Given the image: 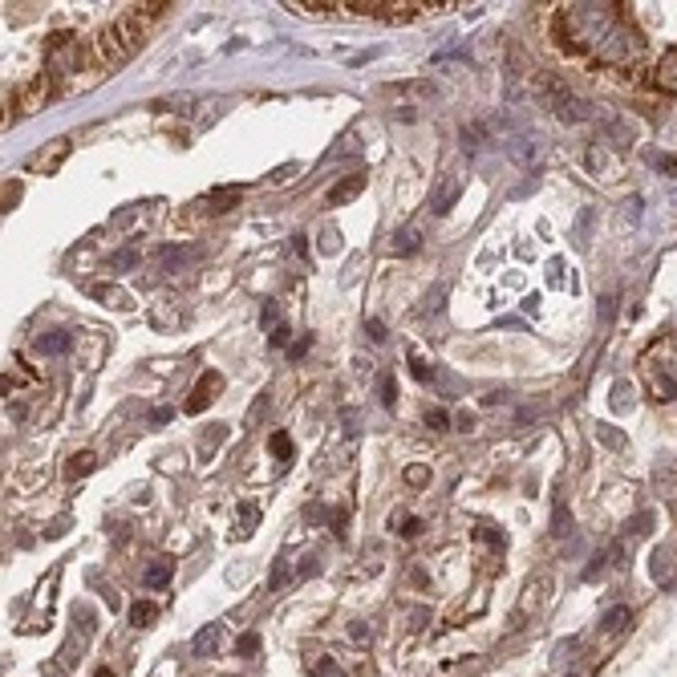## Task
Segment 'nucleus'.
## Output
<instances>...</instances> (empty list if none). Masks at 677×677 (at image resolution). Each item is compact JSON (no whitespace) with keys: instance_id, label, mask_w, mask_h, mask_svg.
<instances>
[{"instance_id":"f257e3e1","label":"nucleus","mask_w":677,"mask_h":677,"mask_svg":"<svg viewBox=\"0 0 677 677\" xmlns=\"http://www.w3.org/2000/svg\"><path fill=\"white\" fill-rule=\"evenodd\" d=\"M82 65V45L73 33H53L49 45H45V69L49 78H69L73 69Z\"/></svg>"},{"instance_id":"f03ea898","label":"nucleus","mask_w":677,"mask_h":677,"mask_svg":"<svg viewBox=\"0 0 677 677\" xmlns=\"http://www.w3.org/2000/svg\"><path fill=\"white\" fill-rule=\"evenodd\" d=\"M126 57H130V49L118 41V33H114V29H102V33L94 37V61H98V65H106V69H110V65H122Z\"/></svg>"},{"instance_id":"7ed1b4c3","label":"nucleus","mask_w":677,"mask_h":677,"mask_svg":"<svg viewBox=\"0 0 677 677\" xmlns=\"http://www.w3.org/2000/svg\"><path fill=\"white\" fill-rule=\"evenodd\" d=\"M223 390V378L215 369H207L203 378L195 382V390H191V398H187V414H199V410H207L211 402H215V394Z\"/></svg>"},{"instance_id":"20e7f679","label":"nucleus","mask_w":677,"mask_h":677,"mask_svg":"<svg viewBox=\"0 0 677 677\" xmlns=\"http://www.w3.org/2000/svg\"><path fill=\"white\" fill-rule=\"evenodd\" d=\"M73 150V142L69 138H53L41 155H33V163H29V171H41V175H53L61 163H65V155Z\"/></svg>"},{"instance_id":"39448f33","label":"nucleus","mask_w":677,"mask_h":677,"mask_svg":"<svg viewBox=\"0 0 677 677\" xmlns=\"http://www.w3.org/2000/svg\"><path fill=\"white\" fill-rule=\"evenodd\" d=\"M13 98H17V106H21L25 114H29V110H41V106L49 102V73H41V78L25 82V86H21Z\"/></svg>"},{"instance_id":"423d86ee","label":"nucleus","mask_w":677,"mask_h":677,"mask_svg":"<svg viewBox=\"0 0 677 677\" xmlns=\"http://www.w3.org/2000/svg\"><path fill=\"white\" fill-rule=\"evenodd\" d=\"M110 29L118 33V41H122V45H126L130 53H134V49L142 45V37H146V21H138L134 13H126V17H118V21L110 25Z\"/></svg>"},{"instance_id":"0eeeda50","label":"nucleus","mask_w":677,"mask_h":677,"mask_svg":"<svg viewBox=\"0 0 677 677\" xmlns=\"http://www.w3.org/2000/svg\"><path fill=\"white\" fill-rule=\"evenodd\" d=\"M459 191H463V183H459V175H446V179L438 183V191H434V199H430V207H434V215H446L450 207H455V199H459Z\"/></svg>"},{"instance_id":"6e6552de","label":"nucleus","mask_w":677,"mask_h":677,"mask_svg":"<svg viewBox=\"0 0 677 677\" xmlns=\"http://www.w3.org/2000/svg\"><path fill=\"white\" fill-rule=\"evenodd\" d=\"M240 187H215L207 199H203V211H211V215H219V211H232L236 203H240Z\"/></svg>"},{"instance_id":"1a4fd4ad","label":"nucleus","mask_w":677,"mask_h":677,"mask_svg":"<svg viewBox=\"0 0 677 677\" xmlns=\"http://www.w3.org/2000/svg\"><path fill=\"white\" fill-rule=\"evenodd\" d=\"M365 191V171H353L349 179H341L333 191H329V203L337 207V203H349V199H357Z\"/></svg>"},{"instance_id":"9d476101","label":"nucleus","mask_w":677,"mask_h":677,"mask_svg":"<svg viewBox=\"0 0 677 677\" xmlns=\"http://www.w3.org/2000/svg\"><path fill=\"white\" fill-rule=\"evenodd\" d=\"M657 86H661V90H669V94L677 90V45H673V49H665V53H661V61H657Z\"/></svg>"},{"instance_id":"9b49d317","label":"nucleus","mask_w":677,"mask_h":677,"mask_svg":"<svg viewBox=\"0 0 677 677\" xmlns=\"http://www.w3.org/2000/svg\"><path fill=\"white\" fill-rule=\"evenodd\" d=\"M94 467H98V455L94 450H82V455H73L69 463H65V479L73 483V479H86V475H94Z\"/></svg>"},{"instance_id":"f8f14e48","label":"nucleus","mask_w":677,"mask_h":677,"mask_svg":"<svg viewBox=\"0 0 677 677\" xmlns=\"http://www.w3.org/2000/svg\"><path fill=\"white\" fill-rule=\"evenodd\" d=\"M37 349H41V353H49V357H57V353H69V349H73V333H61V329H53V333L37 337Z\"/></svg>"},{"instance_id":"ddd939ff","label":"nucleus","mask_w":677,"mask_h":677,"mask_svg":"<svg viewBox=\"0 0 677 677\" xmlns=\"http://www.w3.org/2000/svg\"><path fill=\"white\" fill-rule=\"evenodd\" d=\"M171 572H175V564L171 560H155V564H150L146 568V588H163V584H171Z\"/></svg>"},{"instance_id":"4468645a","label":"nucleus","mask_w":677,"mask_h":677,"mask_svg":"<svg viewBox=\"0 0 677 677\" xmlns=\"http://www.w3.org/2000/svg\"><path fill=\"white\" fill-rule=\"evenodd\" d=\"M219 637H223V629H219V625H207V629L195 637V653H199V657H215Z\"/></svg>"},{"instance_id":"2eb2a0df","label":"nucleus","mask_w":677,"mask_h":677,"mask_svg":"<svg viewBox=\"0 0 677 677\" xmlns=\"http://www.w3.org/2000/svg\"><path fill=\"white\" fill-rule=\"evenodd\" d=\"M418 244H422V236L410 228V232H402V236H394V244H390V252L394 256H410V252H418Z\"/></svg>"},{"instance_id":"dca6fc26","label":"nucleus","mask_w":677,"mask_h":677,"mask_svg":"<svg viewBox=\"0 0 677 677\" xmlns=\"http://www.w3.org/2000/svg\"><path fill=\"white\" fill-rule=\"evenodd\" d=\"M94 296L102 300V305H114V309H126V305H130V296H126L122 288H106V284H98V288H94Z\"/></svg>"},{"instance_id":"f3484780","label":"nucleus","mask_w":677,"mask_h":677,"mask_svg":"<svg viewBox=\"0 0 677 677\" xmlns=\"http://www.w3.org/2000/svg\"><path fill=\"white\" fill-rule=\"evenodd\" d=\"M378 394H382V406H386V410L398 406V382H394V373H382V378H378Z\"/></svg>"},{"instance_id":"a211bd4d","label":"nucleus","mask_w":677,"mask_h":677,"mask_svg":"<svg viewBox=\"0 0 677 677\" xmlns=\"http://www.w3.org/2000/svg\"><path fill=\"white\" fill-rule=\"evenodd\" d=\"M155 617H159V609H155V605H150V600H138V605L130 609V621H134V625H150V621H155Z\"/></svg>"},{"instance_id":"6ab92c4d","label":"nucleus","mask_w":677,"mask_h":677,"mask_svg":"<svg viewBox=\"0 0 677 677\" xmlns=\"http://www.w3.org/2000/svg\"><path fill=\"white\" fill-rule=\"evenodd\" d=\"M272 455H276L280 463H288V459H292V438H288L284 430H276V434H272Z\"/></svg>"},{"instance_id":"aec40b11","label":"nucleus","mask_w":677,"mask_h":677,"mask_svg":"<svg viewBox=\"0 0 677 677\" xmlns=\"http://www.w3.org/2000/svg\"><path fill=\"white\" fill-rule=\"evenodd\" d=\"M256 523H260V511H256V507H244V515H240V528H236V536H240V540H248V536L256 532Z\"/></svg>"},{"instance_id":"412c9836","label":"nucleus","mask_w":677,"mask_h":677,"mask_svg":"<svg viewBox=\"0 0 677 677\" xmlns=\"http://www.w3.org/2000/svg\"><path fill=\"white\" fill-rule=\"evenodd\" d=\"M390 523H394V532H402V536H418L422 532V519H414V515H394Z\"/></svg>"},{"instance_id":"4be33fe9","label":"nucleus","mask_w":677,"mask_h":677,"mask_svg":"<svg viewBox=\"0 0 677 677\" xmlns=\"http://www.w3.org/2000/svg\"><path fill=\"white\" fill-rule=\"evenodd\" d=\"M163 9H171V5H163V0H146V5L134 9V17L138 21H155V17H163Z\"/></svg>"},{"instance_id":"5701e85b","label":"nucleus","mask_w":677,"mask_h":677,"mask_svg":"<svg viewBox=\"0 0 677 677\" xmlns=\"http://www.w3.org/2000/svg\"><path fill=\"white\" fill-rule=\"evenodd\" d=\"M110 264H114L118 272H126V268H134V264H138V252H134V248H122V252H114V256H110Z\"/></svg>"},{"instance_id":"b1692460","label":"nucleus","mask_w":677,"mask_h":677,"mask_svg":"<svg viewBox=\"0 0 677 677\" xmlns=\"http://www.w3.org/2000/svg\"><path fill=\"white\" fill-rule=\"evenodd\" d=\"M410 369H414V378H418V382L430 378V365H426V357H422L418 349H410Z\"/></svg>"},{"instance_id":"393cba45","label":"nucleus","mask_w":677,"mask_h":677,"mask_svg":"<svg viewBox=\"0 0 677 677\" xmlns=\"http://www.w3.org/2000/svg\"><path fill=\"white\" fill-rule=\"evenodd\" d=\"M191 256H195V252H187V248H163V252H159L163 264H183V260H191Z\"/></svg>"},{"instance_id":"a878e982","label":"nucleus","mask_w":677,"mask_h":677,"mask_svg":"<svg viewBox=\"0 0 677 677\" xmlns=\"http://www.w3.org/2000/svg\"><path fill=\"white\" fill-rule=\"evenodd\" d=\"M426 426H430V430H446V426H450V414H446V410H430V414H426Z\"/></svg>"},{"instance_id":"bb28decb","label":"nucleus","mask_w":677,"mask_h":677,"mask_svg":"<svg viewBox=\"0 0 677 677\" xmlns=\"http://www.w3.org/2000/svg\"><path fill=\"white\" fill-rule=\"evenodd\" d=\"M284 580H288V560H276V572H272V580H268V592H276Z\"/></svg>"},{"instance_id":"cd10ccee","label":"nucleus","mask_w":677,"mask_h":677,"mask_svg":"<svg viewBox=\"0 0 677 677\" xmlns=\"http://www.w3.org/2000/svg\"><path fill=\"white\" fill-rule=\"evenodd\" d=\"M313 677H341V669L325 657V661H317V665H313Z\"/></svg>"},{"instance_id":"c85d7f7f","label":"nucleus","mask_w":677,"mask_h":677,"mask_svg":"<svg viewBox=\"0 0 677 677\" xmlns=\"http://www.w3.org/2000/svg\"><path fill=\"white\" fill-rule=\"evenodd\" d=\"M426 479H430V471H426V467H410V471H406V483H410V487H422Z\"/></svg>"},{"instance_id":"c756f323","label":"nucleus","mask_w":677,"mask_h":677,"mask_svg":"<svg viewBox=\"0 0 677 677\" xmlns=\"http://www.w3.org/2000/svg\"><path fill=\"white\" fill-rule=\"evenodd\" d=\"M17 199H21V183H5V211L17 207Z\"/></svg>"},{"instance_id":"7c9ffc66","label":"nucleus","mask_w":677,"mask_h":677,"mask_svg":"<svg viewBox=\"0 0 677 677\" xmlns=\"http://www.w3.org/2000/svg\"><path fill=\"white\" fill-rule=\"evenodd\" d=\"M236 649H240V653H244V657H252V653H256V649H260V637H256V633H248V637H244V641H240V645H236Z\"/></svg>"},{"instance_id":"2f4dec72","label":"nucleus","mask_w":677,"mask_h":677,"mask_svg":"<svg viewBox=\"0 0 677 677\" xmlns=\"http://www.w3.org/2000/svg\"><path fill=\"white\" fill-rule=\"evenodd\" d=\"M321 248H325L329 256H333V252H341V236H337V232H329V236L321 240Z\"/></svg>"},{"instance_id":"473e14b6","label":"nucleus","mask_w":677,"mask_h":677,"mask_svg":"<svg viewBox=\"0 0 677 677\" xmlns=\"http://www.w3.org/2000/svg\"><path fill=\"white\" fill-rule=\"evenodd\" d=\"M369 337L382 345V341H386V325H382V321H369Z\"/></svg>"},{"instance_id":"72a5a7b5","label":"nucleus","mask_w":677,"mask_h":677,"mask_svg":"<svg viewBox=\"0 0 677 677\" xmlns=\"http://www.w3.org/2000/svg\"><path fill=\"white\" fill-rule=\"evenodd\" d=\"M548 280H552V284H564V264H548Z\"/></svg>"},{"instance_id":"f704fd0d","label":"nucleus","mask_w":677,"mask_h":677,"mask_svg":"<svg viewBox=\"0 0 677 677\" xmlns=\"http://www.w3.org/2000/svg\"><path fill=\"white\" fill-rule=\"evenodd\" d=\"M305 349H309V337H300V341H296V345H292V349H288V357H292V361H296V357H300V353H305Z\"/></svg>"},{"instance_id":"c9c22d12","label":"nucleus","mask_w":677,"mask_h":677,"mask_svg":"<svg viewBox=\"0 0 677 677\" xmlns=\"http://www.w3.org/2000/svg\"><path fill=\"white\" fill-rule=\"evenodd\" d=\"M292 248H296L300 256H305V252H309V240H305V236H292Z\"/></svg>"},{"instance_id":"e433bc0d","label":"nucleus","mask_w":677,"mask_h":677,"mask_svg":"<svg viewBox=\"0 0 677 677\" xmlns=\"http://www.w3.org/2000/svg\"><path fill=\"white\" fill-rule=\"evenodd\" d=\"M98 677H110V669H102V673H98Z\"/></svg>"}]
</instances>
